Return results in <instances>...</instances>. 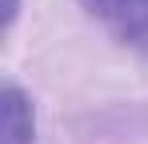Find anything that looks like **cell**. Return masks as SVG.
Wrapping results in <instances>:
<instances>
[{
    "label": "cell",
    "instance_id": "2",
    "mask_svg": "<svg viewBox=\"0 0 148 144\" xmlns=\"http://www.w3.org/2000/svg\"><path fill=\"white\" fill-rule=\"evenodd\" d=\"M0 144H36V108L12 80L0 96Z\"/></svg>",
    "mask_w": 148,
    "mask_h": 144
},
{
    "label": "cell",
    "instance_id": "3",
    "mask_svg": "<svg viewBox=\"0 0 148 144\" xmlns=\"http://www.w3.org/2000/svg\"><path fill=\"white\" fill-rule=\"evenodd\" d=\"M16 8H20V0H8V12H4V28H12V20H16Z\"/></svg>",
    "mask_w": 148,
    "mask_h": 144
},
{
    "label": "cell",
    "instance_id": "1",
    "mask_svg": "<svg viewBox=\"0 0 148 144\" xmlns=\"http://www.w3.org/2000/svg\"><path fill=\"white\" fill-rule=\"evenodd\" d=\"M80 8L116 44L148 60V0H80Z\"/></svg>",
    "mask_w": 148,
    "mask_h": 144
}]
</instances>
